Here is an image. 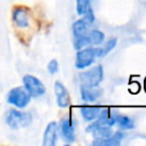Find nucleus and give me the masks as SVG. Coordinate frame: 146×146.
<instances>
[{
  "label": "nucleus",
  "mask_w": 146,
  "mask_h": 146,
  "mask_svg": "<svg viewBox=\"0 0 146 146\" xmlns=\"http://www.w3.org/2000/svg\"><path fill=\"white\" fill-rule=\"evenodd\" d=\"M22 81H23V87L26 89V91L30 94V96L32 98L41 97L47 91L43 82L39 78H36L32 74H25L23 76Z\"/></svg>",
  "instance_id": "obj_5"
},
{
  "label": "nucleus",
  "mask_w": 146,
  "mask_h": 146,
  "mask_svg": "<svg viewBox=\"0 0 146 146\" xmlns=\"http://www.w3.org/2000/svg\"><path fill=\"white\" fill-rule=\"evenodd\" d=\"M31 98L32 97L24 87H15L7 94V103L19 110L25 108L30 104Z\"/></svg>",
  "instance_id": "obj_3"
},
{
  "label": "nucleus",
  "mask_w": 146,
  "mask_h": 146,
  "mask_svg": "<svg viewBox=\"0 0 146 146\" xmlns=\"http://www.w3.org/2000/svg\"><path fill=\"white\" fill-rule=\"evenodd\" d=\"M79 79L81 81V84L83 86L99 87L104 79V68L100 64H98L87 71H82L79 74Z\"/></svg>",
  "instance_id": "obj_4"
},
{
  "label": "nucleus",
  "mask_w": 146,
  "mask_h": 146,
  "mask_svg": "<svg viewBox=\"0 0 146 146\" xmlns=\"http://www.w3.org/2000/svg\"><path fill=\"white\" fill-rule=\"evenodd\" d=\"M91 25V23L84 18L83 16H81V18L76 19L73 25H72V33H73V38H78V36H82L86 35L89 31V26Z\"/></svg>",
  "instance_id": "obj_12"
},
{
  "label": "nucleus",
  "mask_w": 146,
  "mask_h": 146,
  "mask_svg": "<svg viewBox=\"0 0 146 146\" xmlns=\"http://www.w3.org/2000/svg\"><path fill=\"white\" fill-rule=\"evenodd\" d=\"M58 123L55 121H51L47 124L44 132H43V139H42V145L43 146H55L57 144L58 139Z\"/></svg>",
  "instance_id": "obj_9"
},
{
  "label": "nucleus",
  "mask_w": 146,
  "mask_h": 146,
  "mask_svg": "<svg viewBox=\"0 0 146 146\" xmlns=\"http://www.w3.org/2000/svg\"><path fill=\"white\" fill-rule=\"evenodd\" d=\"M92 11L91 0H76V13L80 16H83Z\"/></svg>",
  "instance_id": "obj_18"
},
{
  "label": "nucleus",
  "mask_w": 146,
  "mask_h": 146,
  "mask_svg": "<svg viewBox=\"0 0 146 146\" xmlns=\"http://www.w3.org/2000/svg\"><path fill=\"white\" fill-rule=\"evenodd\" d=\"M104 43V42H103ZM116 43H117V38L115 36H112L110 38L103 46H96V50H97V57H104L106 56L108 52H111L115 47H116Z\"/></svg>",
  "instance_id": "obj_15"
},
{
  "label": "nucleus",
  "mask_w": 146,
  "mask_h": 146,
  "mask_svg": "<svg viewBox=\"0 0 146 146\" xmlns=\"http://www.w3.org/2000/svg\"><path fill=\"white\" fill-rule=\"evenodd\" d=\"M33 121L32 114L30 112L19 111L16 107L10 108L6 113V123L11 129H21L29 127Z\"/></svg>",
  "instance_id": "obj_1"
},
{
  "label": "nucleus",
  "mask_w": 146,
  "mask_h": 146,
  "mask_svg": "<svg viewBox=\"0 0 146 146\" xmlns=\"http://www.w3.org/2000/svg\"><path fill=\"white\" fill-rule=\"evenodd\" d=\"M96 58H97L96 46H88L76 50L74 65L78 70H86L95 63Z\"/></svg>",
  "instance_id": "obj_2"
},
{
  "label": "nucleus",
  "mask_w": 146,
  "mask_h": 146,
  "mask_svg": "<svg viewBox=\"0 0 146 146\" xmlns=\"http://www.w3.org/2000/svg\"><path fill=\"white\" fill-rule=\"evenodd\" d=\"M115 124L119 125L120 129L122 130H132L135 128V122L131 117H129L128 115L124 114H120V113H114L113 114Z\"/></svg>",
  "instance_id": "obj_14"
},
{
  "label": "nucleus",
  "mask_w": 146,
  "mask_h": 146,
  "mask_svg": "<svg viewBox=\"0 0 146 146\" xmlns=\"http://www.w3.org/2000/svg\"><path fill=\"white\" fill-rule=\"evenodd\" d=\"M100 108H102V106H97V105H82L79 110H80V114L84 119V121L91 122L98 117Z\"/></svg>",
  "instance_id": "obj_13"
},
{
  "label": "nucleus",
  "mask_w": 146,
  "mask_h": 146,
  "mask_svg": "<svg viewBox=\"0 0 146 146\" xmlns=\"http://www.w3.org/2000/svg\"><path fill=\"white\" fill-rule=\"evenodd\" d=\"M123 138H124V133L121 130H117V131H114L108 138L94 139L92 145H96V146H119Z\"/></svg>",
  "instance_id": "obj_11"
},
{
  "label": "nucleus",
  "mask_w": 146,
  "mask_h": 146,
  "mask_svg": "<svg viewBox=\"0 0 146 146\" xmlns=\"http://www.w3.org/2000/svg\"><path fill=\"white\" fill-rule=\"evenodd\" d=\"M54 91H55V97H56V103L58 107L60 108H66L71 104V97L67 88L60 82V81H55L54 83Z\"/></svg>",
  "instance_id": "obj_8"
},
{
  "label": "nucleus",
  "mask_w": 146,
  "mask_h": 146,
  "mask_svg": "<svg viewBox=\"0 0 146 146\" xmlns=\"http://www.w3.org/2000/svg\"><path fill=\"white\" fill-rule=\"evenodd\" d=\"M47 70H48V72L50 74H56L59 71V64H58V62L56 59H51L48 63V65H47Z\"/></svg>",
  "instance_id": "obj_19"
},
{
  "label": "nucleus",
  "mask_w": 146,
  "mask_h": 146,
  "mask_svg": "<svg viewBox=\"0 0 146 146\" xmlns=\"http://www.w3.org/2000/svg\"><path fill=\"white\" fill-rule=\"evenodd\" d=\"M58 131L60 133V137L67 144H71L75 140V122L70 116L66 115L62 117L58 124Z\"/></svg>",
  "instance_id": "obj_6"
},
{
  "label": "nucleus",
  "mask_w": 146,
  "mask_h": 146,
  "mask_svg": "<svg viewBox=\"0 0 146 146\" xmlns=\"http://www.w3.org/2000/svg\"><path fill=\"white\" fill-rule=\"evenodd\" d=\"M102 95H103V89H100L99 87H88L83 84H81L80 87L81 99L86 103H94L98 98H100Z\"/></svg>",
  "instance_id": "obj_10"
},
{
  "label": "nucleus",
  "mask_w": 146,
  "mask_h": 146,
  "mask_svg": "<svg viewBox=\"0 0 146 146\" xmlns=\"http://www.w3.org/2000/svg\"><path fill=\"white\" fill-rule=\"evenodd\" d=\"M87 36H88L89 46H100L105 41L104 32H102L100 30H97V29L89 30L87 33Z\"/></svg>",
  "instance_id": "obj_16"
},
{
  "label": "nucleus",
  "mask_w": 146,
  "mask_h": 146,
  "mask_svg": "<svg viewBox=\"0 0 146 146\" xmlns=\"http://www.w3.org/2000/svg\"><path fill=\"white\" fill-rule=\"evenodd\" d=\"M11 19L14 24L19 29H26L30 26V11L27 8L17 6L11 11Z\"/></svg>",
  "instance_id": "obj_7"
},
{
  "label": "nucleus",
  "mask_w": 146,
  "mask_h": 146,
  "mask_svg": "<svg viewBox=\"0 0 146 146\" xmlns=\"http://www.w3.org/2000/svg\"><path fill=\"white\" fill-rule=\"evenodd\" d=\"M113 129L110 125H98L97 128H95L94 130H91V135L94 137V139H104V138H108L112 133H113Z\"/></svg>",
  "instance_id": "obj_17"
}]
</instances>
